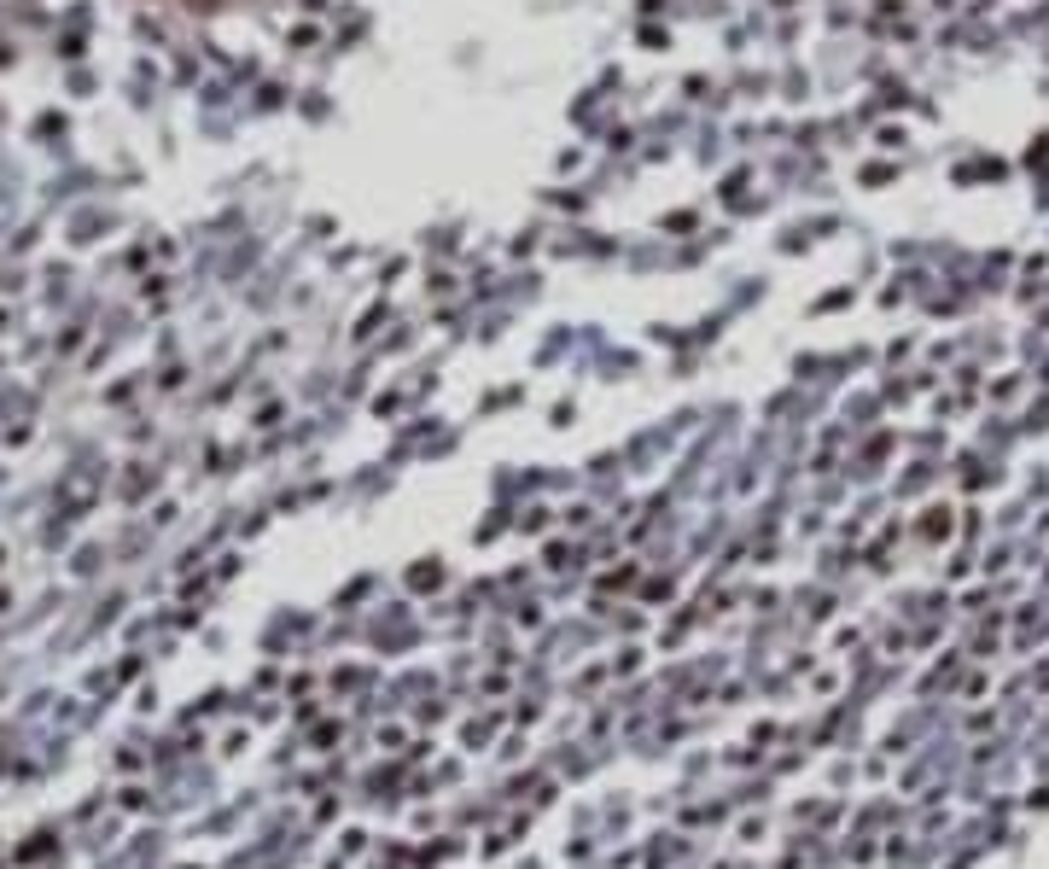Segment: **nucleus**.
<instances>
[{
  "label": "nucleus",
  "mask_w": 1049,
  "mask_h": 869,
  "mask_svg": "<svg viewBox=\"0 0 1049 869\" xmlns=\"http://www.w3.org/2000/svg\"><path fill=\"white\" fill-rule=\"evenodd\" d=\"M146 6H181V12H210V6H228V0H146Z\"/></svg>",
  "instance_id": "nucleus-1"
}]
</instances>
